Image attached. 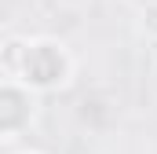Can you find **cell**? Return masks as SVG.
<instances>
[{
    "label": "cell",
    "mask_w": 157,
    "mask_h": 154,
    "mask_svg": "<svg viewBox=\"0 0 157 154\" xmlns=\"http://www.w3.org/2000/svg\"><path fill=\"white\" fill-rule=\"evenodd\" d=\"M70 55L59 40H29L26 48V63H22V74L18 84H26L29 92H48V88H59L70 81Z\"/></svg>",
    "instance_id": "cell-1"
},
{
    "label": "cell",
    "mask_w": 157,
    "mask_h": 154,
    "mask_svg": "<svg viewBox=\"0 0 157 154\" xmlns=\"http://www.w3.org/2000/svg\"><path fill=\"white\" fill-rule=\"evenodd\" d=\"M143 26H146L150 33H157V4H150V7L143 11Z\"/></svg>",
    "instance_id": "cell-2"
},
{
    "label": "cell",
    "mask_w": 157,
    "mask_h": 154,
    "mask_svg": "<svg viewBox=\"0 0 157 154\" xmlns=\"http://www.w3.org/2000/svg\"><path fill=\"white\" fill-rule=\"evenodd\" d=\"M62 4H80V0H62Z\"/></svg>",
    "instance_id": "cell-3"
}]
</instances>
